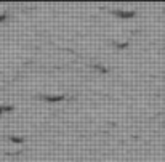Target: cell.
<instances>
[{"mask_svg":"<svg viewBox=\"0 0 165 162\" xmlns=\"http://www.w3.org/2000/svg\"><path fill=\"white\" fill-rule=\"evenodd\" d=\"M10 140H11V141H13V143H23V140H21L19 136H11Z\"/></svg>","mask_w":165,"mask_h":162,"instance_id":"3","label":"cell"},{"mask_svg":"<svg viewBox=\"0 0 165 162\" xmlns=\"http://www.w3.org/2000/svg\"><path fill=\"white\" fill-rule=\"evenodd\" d=\"M117 16L120 18H132L133 16V11H116Z\"/></svg>","mask_w":165,"mask_h":162,"instance_id":"2","label":"cell"},{"mask_svg":"<svg viewBox=\"0 0 165 162\" xmlns=\"http://www.w3.org/2000/svg\"><path fill=\"white\" fill-rule=\"evenodd\" d=\"M42 98H43V100H47V101H61L64 96H63V95H52V96H47V95H43Z\"/></svg>","mask_w":165,"mask_h":162,"instance_id":"1","label":"cell"}]
</instances>
